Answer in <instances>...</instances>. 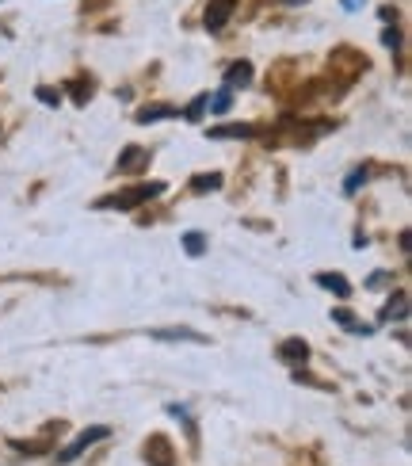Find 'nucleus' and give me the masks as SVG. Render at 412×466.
Wrapping results in <instances>:
<instances>
[{
  "instance_id": "1",
  "label": "nucleus",
  "mask_w": 412,
  "mask_h": 466,
  "mask_svg": "<svg viewBox=\"0 0 412 466\" xmlns=\"http://www.w3.org/2000/svg\"><path fill=\"white\" fill-rule=\"evenodd\" d=\"M165 191V184H137V187H130V191H119V196H107V199H100V207L104 210H134V207H142V203H149V199H156Z\"/></svg>"
},
{
  "instance_id": "2",
  "label": "nucleus",
  "mask_w": 412,
  "mask_h": 466,
  "mask_svg": "<svg viewBox=\"0 0 412 466\" xmlns=\"http://www.w3.org/2000/svg\"><path fill=\"white\" fill-rule=\"evenodd\" d=\"M100 440H107V429H104V424H95V429H85V432L76 436V440L69 443V448H65L62 455H57V462H73V459L81 455L85 448H92V443H100Z\"/></svg>"
},
{
  "instance_id": "3",
  "label": "nucleus",
  "mask_w": 412,
  "mask_h": 466,
  "mask_svg": "<svg viewBox=\"0 0 412 466\" xmlns=\"http://www.w3.org/2000/svg\"><path fill=\"white\" fill-rule=\"evenodd\" d=\"M146 459H149V466H176V455H172L168 436H149V443H146Z\"/></svg>"
},
{
  "instance_id": "4",
  "label": "nucleus",
  "mask_w": 412,
  "mask_h": 466,
  "mask_svg": "<svg viewBox=\"0 0 412 466\" xmlns=\"http://www.w3.org/2000/svg\"><path fill=\"white\" fill-rule=\"evenodd\" d=\"M233 8H237V0H210V8H206V31H222L229 24Z\"/></svg>"
},
{
  "instance_id": "5",
  "label": "nucleus",
  "mask_w": 412,
  "mask_h": 466,
  "mask_svg": "<svg viewBox=\"0 0 412 466\" xmlns=\"http://www.w3.org/2000/svg\"><path fill=\"white\" fill-rule=\"evenodd\" d=\"M149 161V153L142 146H126L123 149V157H119V172H142Z\"/></svg>"
},
{
  "instance_id": "6",
  "label": "nucleus",
  "mask_w": 412,
  "mask_h": 466,
  "mask_svg": "<svg viewBox=\"0 0 412 466\" xmlns=\"http://www.w3.org/2000/svg\"><path fill=\"white\" fill-rule=\"evenodd\" d=\"M153 340H195V344H206L203 333H195V329H153Z\"/></svg>"
},
{
  "instance_id": "7",
  "label": "nucleus",
  "mask_w": 412,
  "mask_h": 466,
  "mask_svg": "<svg viewBox=\"0 0 412 466\" xmlns=\"http://www.w3.org/2000/svg\"><path fill=\"white\" fill-rule=\"evenodd\" d=\"M226 81H229V88L248 85V81H252V66H248V62H233V66H229V76H226Z\"/></svg>"
},
{
  "instance_id": "8",
  "label": "nucleus",
  "mask_w": 412,
  "mask_h": 466,
  "mask_svg": "<svg viewBox=\"0 0 412 466\" xmlns=\"http://www.w3.org/2000/svg\"><path fill=\"white\" fill-rule=\"evenodd\" d=\"M279 356H283L286 363H294V360H306L309 348H306V340H286V344L279 348Z\"/></svg>"
},
{
  "instance_id": "9",
  "label": "nucleus",
  "mask_w": 412,
  "mask_h": 466,
  "mask_svg": "<svg viewBox=\"0 0 412 466\" xmlns=\"http://www.w3.org/2000/svg\"><path fill=\"white\" fill-rule=\"evenodd\" d=\"M317 279H321V287L337 290L340 299H347V295H351V287H347V279H344V276H332V271H325V276H317Z\"/></svg>"
},
{
  "instance_id": "10",
  "label": "nucleus",
  "mask_w": 412,
  "mask_h": 466,
  "mask_svg": "<svg viewBox=\"0 0 412 466\" xmlns=\"http://www.w3.org/2000/svg\"><path fill=\"white\" fill-rule=\"evenodd\" d=\"M248 134H252V127L241 123V127H214L210 138H248Z\"/></svg>"
},
{
  "instance_id": "11",
  "label": "nucleus",
  "mask_w": 412,
  "mask_h": 466,
  "mask_svg": "<svg viewBox=\"0 0 412 466\" xmlns=\"http://www.w3.org/2000/svg\"><path fill=\"white\" fill-rule=\"evenodd\" d=\"M176 107H142L137 111V123H156V119H172Z\"/></svg>"
},
{
  "instance_id": "12",
  "label": "nucleus",
  "mask_w": 412,
  "mask_h": 466,
  "mask_svg": "<svg viewBox=\"0 0 412 466\" xmlns=\"http://www.w3.org/2000/svg\"><path fill=\"white\" fill-rule=\"evenodd\" d=\"M191 187L195 191H214V187H222V177H218V172H203V177L191 180Z\"/></svg>"
},
{
  "instance_id": "13",
  "label": "nucleus",
  "mask_w": 412,
  "mask_h": 466,
  "mask_svg": "<svg viewBox=\"0 0 412 466\" xmlns=\"http://www.w3.org/2000/svg\"><path fill=\"white\" fill-rule=\"evenodd\" d=\"M206 104H210V111H218V115H222V111L233 107V96H229V88H222L218 96H206Z\"/></svg>"
},
{
  "instance_id": "14",
  "label": "nucleus",
  "mask_w": 412,
  "mask_h": 466,
  "mask_svg": "<svg viewBox=\"0 0 412 466\" xmlns=\"http://www.w3.org/2000/svg\"><path fill=\"white\" fill-rule=\"evenodd\" d=\"M405 309H408V299H405V290H401V295L386 306V318H389V321H394V318L401 321V318H405Z\"/></svg>"
},
{
  "instance_id": "15",
  "label": "nucleus",
  "mask_w": 412,
  "mask_h": 466,
  "mask_svg": "<svg viewBox=\"0 0 412 466\" xmlns=\"http://www.w3.org/2000/svg\"><path fill=\"white\" fill-rule=\"evenodd\" d=\"M184 245H187V252H191V257H203V248H206L203 233H187V238H184Z\"/></svg>"
},
{
  "instance_id": "16",
  "label": "nucleus",
  "mask_w": 412,
  "mask_h": 466,
  "mask_svg": "<svg viewBox=\"0 0 412 466\" xmlns=\"http://www.w3.org/2000/svg\"><path fill=\"white\" fill-rule=\"evenodd\" d=\"M69 88H73V96H76V104H88V92H92V88H88L85 81H73Z\"/></svg>"
},
{
  "instance_id": "17",
  "label": "nucleus",
  "mask_w": 412,
  "mask_h": 466,
  "mask_svg": "<svg viewBox=\"0 0 412 466\" xmlns=\"http://www.w3.org/2000/svg\"><path fill=\"white\" fill-rule=\"evenodd\" d=\"M203 107H206V96H199V100H195V104L187 107V119H199V115H203Z\"/></svg>"
},
{
  "instance_id": "18",
  "label": "nucleus",
  "mask_w": 412,
  "mask_h": 466,
  "mask_svg": "<svg viewBox=\"0 0 412 466\" xmlns=\"http://www.w3.org/2000/svg\"><path fill=\"white\" fill-rule=\"evenodd\" d=\"M38 96H43V104H57V100H62V96L50 92V88H38Z\"/></svg>"
},
{
  "instance_id": "19",
  "label": "nucleus",
  "mask_w": 412,
  "mask_h": 466,
  "mask_svg": "<svg viewBox=\"0 0 412 466\" xmlns=\"http://www.w3.org/2000/svg\"><path fill=\"white\" fill-rule=\"evenodd\" d=\"M363 5V0H344V8H359Z\"/></svg>"
},
{
  "instance_id": "20",
  "label": "nucleus",
  "mask_w": 412,
  "mask_h": 466,
  "mask_svg": "<svg viewBox=\"0 0 412 466\" xmlns=\"http://www.w3.org/2000/svg\"><path fill=\"white\" fill-rule=\"evenodd\" d=\"M283 5H302V0H283Z\"/></svg>"
}]
</instances>
